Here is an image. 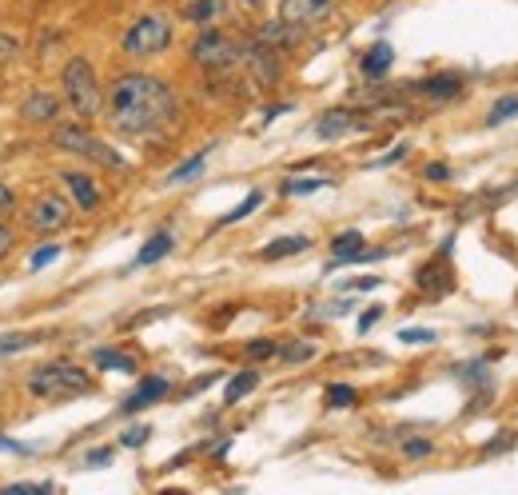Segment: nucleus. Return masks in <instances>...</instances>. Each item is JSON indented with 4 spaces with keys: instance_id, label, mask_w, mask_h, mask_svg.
<instances>
[{
    "instance_id": "1",
    "label": "nucleus",
    "mask_w": 518,
    "mask_h": 495,
    "mask_svg": "<svg viewBox=\"0 0 518 495\" xmlns=\"http://www.w3.org/2000/svg\"><path fill=\"white\" fill-rule=\"evenodd\" d=\"M104 116L120 136H156L180 116V100L152 72H120L104 92Z\"/></svg>"
},
{
    "instance_id": "2",
    "label": "nucleus",
    "mask_w": 518,
    "mask_h": 495,
    "mask_svg": "<svg viewBox=\"0 0 518 495\" xmlns=\"http://www.w3.org/2000/svg\"><path fill=\"white\" fill-rule=\"evenodd\" d=\"M24 388H28V396L40 400V404H60V400H72V396L92 392V372H84L80 364L56 360V364L32 368L28 380H24Z\"/></svg>"
},
{
    "instance_id": "3",
    "label": "nucleus",
    "mask_w": 518,
    "mask_h": 495,
    "mask_svg": "<svg viewBox=\"0 0 518 495\" xmlns=\"http://www.w3.org/2000/svg\"><path fill=\"white\" fill-rule=\"evenodd\" d=\"M60 88H64V100L72 108V116L80 124L104 116V88L96 80V68L88 56H72L64 68H60Z\"/></svg>"
},
{
    "instance_id": "4",
    "label": "nucleus",
    "mask_w": 518,
    "mask_h": 495,
    "mask_svg": "<svg viewBox=\"0 0 518 495\" xmlns=\"http://www.w3.org/2000/svg\"><path fill=\"white\" fill-rule=\"evenodd\" d=\"M172 36H176L172 16H164V12H144V16H136L132 28L124 32L120 48H124L132 60H156V56H164V52L172 48Z\"/></svg>"
},
{
    "instance_id": "5",
    "label": "nucleus",
    "mask_w": 518,
    "mask_h": 495,
    "mask_svg": "<svg viewBox=\"0 0 518 495\" xmlns=\"http://www.w3.org/2000/svg\"><path fill=\"white\" fill-rule=\"evenodd\" d=\"M52 144L60 148V152H68V156H80V160H92V164H100V168H116V172H128V160L116 152V148H108L100 136H92L80 120L76 124H60L56 132H52Z\"/></svg>"
},
{
    "instance_id": "6",
    "label": "nucleus",
    "mask_w": 518,
    "mask_h": 495,
    "mask_svg": "<svg viewBox=\"0 0 518 495\" xmlns=\"http://www.w3.org/2000/svg\"><path fill=\"white\" fill-rule=\"evenodd\" d=\"M240 56H244V44L236 36L220 32V28H204L196 36V44H192V60L200 68H208V72H224V68L240 64Z\"/></svg>"
},
{
    "instance_id": "7",
    "label": "nucleus",
    "mask_w": 518,
    "mask_h": 495,
    "mask_svg": "<svg viewBox=\"0 0 518 495\" xmlns=\"http://www.w3.org/2000/svg\"><path fill=\"white\" fill-rule=\"evenodd\" d=\"M24 224H28L36 236H52V232H60V228L72 224V204H68L64 196H56V192H40V196L28 204Z\"/></svg>"
},
{
    "instance_id": "8",
    "label": "nucleus",
    "mask_w": 518,
    "mask_h": 495,
    "mask_svg": "<svg viewBox=\"0 0 518 495\" xmlns=\"http://www.w3.org/2000/svg\"><path fill=\"white\" fill-rule=\"evenodd\" d=\"M244 64H248V72H252V84L259 88H267V84H275L279 80V72H283V60H279V52L275 48H267V44H244V56H240Z\"/></svg>"
},
{
    "instance_id": "9",
    "label": "nucleus",
    "mask_w": 518,
    "mask_h": 495,
    "mask_svg": "<svg viewBox=\"0 0 518 495\" xmlns=\"http://www.w3.org/2000/svg\"><path fill=\"white\" fill-rule=\"evenodd\" d=\"M379 256H387V252H367V240H363V232H339L335 240H331V264L339 268V264H363V260H379Z\"/></svg>"
},
{
    "instance_id": "10",
    "label": "nucleus",
    "mask_w": 518,
    "mask_h": 495,
    "mask_svg": "<svg viewBox=\"0 0 518 495\" xmlns=\"http://www.w3.org/2000/svg\"><path fill=\"white\" fill-rule=\"evenodd\" d=\"M331 8H335V0H283V4H279V20L299 24V28H311V24H319Z\"/></svg>"
},
{
    "instance_id": "11",
    "label": "nucleus",
    "mask_w": 518,
    "mask_h": 495,
    "mask_svg": "<svg viewBox=\"0 0 518 495\" xmlns=\"http://www.w3.org/2000/svg\"><path fill=\"white\" fill-rule=\"evenodd\" d=\"M307 36V28H299V24H287V20H267L263 28L256 32L259 44H267V48H275V52H287V48H295L299 40Z\"/></svg>"
},
{
    "instance_id": "12",
    "label": "nucleus",
    "mask_w": 518,
    "mask_h": 495,
    "mask_svg": "<svg viewBox=\"0 0 518 495\" xmlns=\"http://www.w3.org/2000/svg\"><path fill=\"white\" fill-rule=\"evenodd\" d=\"M168 392H172V384H168L164 376H148V380H140V388H136V392L124 400V408H120V412H124V416H136V412L152 408L156 400H164Z\"/></svg>"
},
{
    "instance_id": "13",
    "label": "nucleus",
    "mask_w": 518,
    "mask_h": 495,
    "mask_svg": "<svg viewBox=\"0 0 518 495\" xmlns=\"http://www.w3.org/2000/svg\"><path fill=\"white\" fill-rule=\"evenodd\" d=\"M355 128H363V120H359L355 112H347V108H331V112H323V116L315 120V136H319V140H339V136H347V132H355Z\"/></svg>"
},
{
    "instance_id": "14",
    "label": "nucleus",
    "mask_w": 518,
    "mask_h": 495,
    "mask_svg": "<svg viewBox=\"0 0 518 495\" xmlns=\"http://www.w3.org/2000/svg\"><path fill=\"white\" fill-rule=\"evenodd\" d=\"M60 180H64L68 196L80 204V212H96L100 208V188H96V180L88 172H64Z\"/></svg>"
},
{
    "instance_id": "15",
    "label": "nucleus",
    "mask_w": 518,
    "mask_h": 495,
    "mask_svg": "<svg viewBox=\"0 0 518 495\" xmlns=\"http://www.w3.org/2000/svg\"><path fill=\"white\" fill-rule=\"evenodd\" d=\"M224 12H228L224 0H188V4L180 8V16H184L188 24H196V28H216V24L224 20Z\"/></svg>"
},
{
    "instance_id": "16",
    "label": "nucleus",
    "mask_w": 518,
    "mask_h": 495,
    "mask_svg": "<svg viewBox=\"0 0 518 495\" xmlns=\"http://www.w3.org/2000/svg\"><path fill=\"white\" fill-rule=\"evenodd\" d=\"M415 92H423L427 100H451L463 92V76L459 72H439V76H427L415 84Z\"/></svg>"
},
{
    "instance_id": "17",
    "label": "nucleus",
    "mask_w": 518,
    "mask_h": 495,
    "mask_svg": "<svg viewBox=\"0 0 518 495\" xmlns=\"http://www.w3.org/2000/svg\"><path fill=\"white\" fill-rule=\"evenodd\" d=\"M56 112H60V100L48 96V92H32V96L20 104V120H28V124H52Z\"/></svg>"
},
{
    "instance_id": "18",
    "label": "nucleus",
    "mask_w": 518,
    "mask_h": 495,
    "mask_svg": "<svg viewBox=\"0 0 518 495\" xmlns=\"http://www.w3.org/2000/svg\"><path fill=\"white\" fill-rule=\"evenodd\" d=\"M391 64H395V48H391L387 40H379V44H371L367 56H363V76H367V80H379V76L391 72Z\"/></svg>"
},
{
    "instance_id": "19",
    "label": "nucleus",
    "mask_w": 518,
    "mask_h": 495,
    "mask_svg": "<svg viewBox=\"0 0 518 495\" xmlns=\"http://www.w3.org/2000/svg\"><path fill=\"white\" fill-rule=\"evenodd\" d=\"M172 248H176V236H172L168 228H160V232H156V236H152V240H148V244H144V248L136 252V260H132V268H148V264H156V260H164V256H168Z\"/></svg>"
},
{
    "instance_id": "20",
    "label": "nucleus",
    "mask_w": 518,
    "mask_h": 495,
    "mask_svg": "<svg viewBox=\"0 0 518 495\" xmlns=\"http://www.w3.org/2000/svg\"><path fill=\"white\" fill-rule=\"evenodd\" d=\"M307 248H311V236H283V240H271L259 252V260H287V256H299Z\"/></svg>"
},
{
    "instance_id": "21",
    "label": "nucleus",
    "mask_w": 518,
    "mask_h": 495,
    "mask_svg": "<svg viewBox=\"0 0 518 495\" xmlns=\"http://www.w3.org/2000/svg\"><path fill=\"white\" fill-rule=\"evenodd\" d=\"M256 388H259V372H252V368H248V372H236V376L228 380V388H224V404L232 408V404H240V400H244L248 392H256Z\"/></svg>"
},
{
    "instance_id": "22",
    "label": "nucleus",
    "mask_w": 518,
    "mask_h": 495,
    "mask_svg": "<svg viewBox=\"0 0 518 495\" xmlns=\"http://www.w3.org/2000/svg\"><path fill=\"white\" fill-rule=\"evenodd\" d=\"M40 340H44L40 332H4V336H0V360H8V356H20V352L36 348Z\"/></svg>"
},
{
    "instance_id": "23",
    "label": "nucleus",
    "mask_w": 518,
    "mask_h": 495,
    "mask_svg": "<svg viewBox=\"0 0 518 495\" xmlns=\"http://www.w3.org/2000/svg\"><path fill=\"white\" fill-rule=\"evenodd\" d=\"M92 364L96 368H104V372H136L140 364H136V356H128V352H116V348H100L96 356H92Z\"/></svg>"
},
{
    "instance_id": "24",
    "label": "nucleus",
    "mask_w": 518,
    "mask_h": 495,
    "mask_svg": "<svg viewBox=\"0 0 518 495\" xmlns=\"http://www.w3.org/2000/svg\"><path fill=\"white\" fill-rule=\"evenodd\" d=\"M204 164H208V148H200L192 160H184L180 168H172V172H168V184H188L192 176H200V172H204Z\"/></svg>"
},
{
    "instance_id": "25",
    "label": "nucleus",
    "mask_w": 518,
    "mask_h": 495,
    "mask_svg": "<svg viewBox=\"0 0 518 495\" xmlns=\"http://www.w3.org/2000/svg\"><path fill=\"white\" fill-rule=\"evenodd\" d=\"M327 184H331L327 176H295V180H283V196H307V192H319Z\"/></svg>"
},
{
    "instance_id": "26",
    "label": "nucleus",
    "mask_w": 518,
    "mask_h": 495,
    "mask_svg": "<svg viewBox=\"0 0 518 495\" xmlns=\"http://www.w3.org/2000/svg\"><path fill=\"white\" fill-rule=\"evenodd\" d=\"M518 116V92H511V96H503L491 112H487V128H499V124H507V120H515Z\"/></svg>"
},
{
    "instance_id": "27",
    "label": "nucleus",
    "mask_w": 518,
    "mask_h": 495,
    "mask_svg": "<svg viewBox=\"0 0 518 495\" xmlns=\"http://www.w3.org/2000/svg\"><path fill=\"white\" fill-rule=\"evenodd\" d=\"M259 204H263V192H248V196H244V204H236L228 216H220V224H216V228H228V224H236V220H248Z\"/></svg>"
},
{
    "instance_id": "28",
    "label": "nucleus",
    "mask_w": 518,
    "mask_h": 495,
    "mask_svg": "<svg viewBox=\"0 0 518 495\" xmlns=\"http://www.w3.org/2000/svg\"><path fill=\"white\" fill-rule=\"evenodd\" d=\"M323 400H327V408H355V400H359V392H355L351 384H331Z\"/></svg>"
},
{
    "instance_id": "29",
    "label": "nucleus",
    "mask_w": 518,
    "mask_h": 495,
    "mask_svg": "<svg viewBox=\"0 0 518 495\" xmlns=\"http://www.w3.org/2000/svg\"><path fill=\"white\" fill-rule=\"evenodd\" d=\"M279 356H283V364H303V360L315 356V344H311V340H295V344L279 348Z\"/></svg>"
},
{
    "instance_id": "30",
    "label": "nucleus",
    "mask_w": 518,
    "mask_h": 495,
    "mask_svg": "<svg viewBox=\"0 0 518 495\" xmlns=\"http://www.w3.org/2000/svg\"><path fill=\"white\" fill-rule=\"evenodd\" d=\"M56 256H60V244H40V248L32 252V260H28V268H32V272H40V268H44V264H52Z\"/></svg>"
},
{
    "instance_id": "31",
    "label": "nucleus",
    "mask_w": 518,
    "mask_h": 495,
    "mask_svg": "<svg viewBox=\"0 0 518 495\" xmlns=\"http://www.w3.org/2000/svg\"><path fill=\"white\" fill-rule=\"evenodd\" d=\"M148 436H152V428H148V424H136V428H128V432L120 436V444H124V448H144Z\"/></svg>"
},
{
    "instance_id": "32",
    "label": "nucleus",
    "mask_w": 518,
    "mask_h": 495,
    "mask_svg": "<svg viewBox=\"0 0 518 495\" xmlns=\"http://www.w3.org/2000/svg\"><path fill=\"white\" fill-rule=\"evenodd\" d=\"M20 36H12V32H0V64H8V60H16L20 56Z\"/></svg>"
},
{
    "instance_id": "33",
    "label": "nucleus",
    "mask_w": 518,
    "mask_h": 495,
    "mask_svg": "<svg viewBox=\"0 0 518 495\" xmlns=\"http://www.w3.org/2000/svg\"><path fill=\"white\" fill-rule=\"evenodd\" d=\"M399 340H403V344H435L439 336H435L431 328H403V332H399Z\"/></svg>"
},
{
    "instance_id": "34",
    "label": "nucleus",
    "mask_w": 518,
    "mask_h": 495,
    "mask_svg": "<svg viewBox=\"0 0 518 495\" xmlns=\"http://www.w3.org/2000/svg\"><path fill=\"white\" fill-rule=\"evenodd\" d=\"M56 492V484H8L4 495H48Z\"/></svg>"
},
{
    "instance_id": "35",
    "label": "nucleus",
    "mask_w": 518,
    "mask_h": 495,
    "mask_svg": "<svg viewBox=\"0 0 518 495\" xmlns=\"http://www.w3.org/2000/svg\"><path fill=\"white\" fill-rule=\"evenodd\" d=\"M431 452H435L431 440H407V444H403V456H407V460H423V456H431Z\"/></svg>"
},
{
    "instance_id": "36",
    "label": "nucleus",
    "mask_w": 518,
    "mask_h": 495,
    "mask_svg": "<svg viewBox=\"0 0 518 495\" xmlns=\"http://www.w3.org/2000/svg\"><path fill=\"white\" fill-rule=\"evenodd\" d=\"M248 356L252 360H271V356H279V344L275 340H256V344H248Z\"/></svg>"
},
{
    "instance_id": "37",
    "label": "nucleus",
    "mask_w": 518,
    "mask_h": 495,
    "mask_svg": "<svg viewBox=\"0 0 518 495\" xmlns=\"http://www.w3.org/2000/svg\"><path fill=\"white\" fill-rule=\"evenodd\" d=\"M423 176H427V180H431V184H443V180H451V168H447V164H439V160H435V164H427V168H423Z\"/></svg>"
},
{
    "instance_id": "38",
    "label": "nucleus",
    "mask_w": 518,
    "mask_h": 495,
    "mask_svg": "<svg viewBox=\"0 0 518 495\" xmlns=\"http://www.w3.org/2000/svg\"><path fill=\"white\" fill-rule=\"evenodd\" d=\"M379 320H383V304H379V308H367V312H363V316H359V332H363V336H367V332H371V328H375V324H379Z\"/></svg>"
},
{
    "instance_id": "39",
    "label": "nucleus",
    "mask_w": 518,
    "mask_h": 495,
    "mask_svg": "<svg viewBox=\"0 0 518 495\" xmlns=\"http://www.w3.org/2000/svg\"><path fill=\"white\" fill-rule=\"evenodd\" d=\"M84 464H88V468H104V464H112V448H92V452L84 456Z\"/></svg>"
},
{
    "instance_id": "40",
    "label": "nucleus",
    "mask_w": 518,
    "mask_h": 495,
    "mask_svg": "<svg viewBox=\"0 0 518 495\" xmlns=\"http://www.w3.org/2000/svg\"><path fill=\"white\" fill-rule=\"evenodd\" d=\"M12 248H16V236H12V228L0 220V260H8V256H12Z\"/></svg>"
},
{
    "instance_id": "41",
    "label": "nucleus",
    "mask_w": 518,
    "mask_h": 495,
    "mask_svg": "<svg viewBox=\"0 0 518 495\" xmlns=\"http://www.w3.org/2000/svg\"><path fill=\"white\" fill-rule=\"evenodd\" d=\"M515 444H518V436H515V432H503V440H495V444H487L483 452H487V456H495V452H503V448H515Z\"/></svg>"
},
{
    "instance_id": "42",
    "label": "nucleus",
    "mask_w": 518,
    "mask_h": 495,
    "mask_svg": "<svg viewBox=\"0 0 518 495\" xmlns=\"http://www.w3.org/2000/svg\"><path fill=\"white\" fill-rule=\"evenodd\" d=\"M12 208H16V192L0 180V212H12Z\"/></svg>"
},
{
    "instance_id": "43",
    "label": "nucleus",
    "mask_w": 518,
    "mask_h": 495,
    "mask_svg": "<svg viewBox=\"0 0 518 495\" xmlns=\"http://www.w3.org/2000/svg\"><path fill=\"white\" fill-rule=\"evenodd\" d=\"M0 452H16V456H28L32 448H28V444H16V440H4V436H0Z\"/></svg>"
},
{
    "instance_id": "44",
    "label": "nucleus",
    "mask_w": 518,
    "mask_h": 495,
    "mask_svg": "<svg viewBox=\"0 0 518 495\" xmlns=\"http://www.w3.org/2000/svg\"><path fill=\"white\" fill-rule=\"evenodd\" d=\"M403 156H407V144H399L395 152H387V156L379 160V168H387V164H395V160H403Z\"/></svg>"
},
{
    "instance_id": "45",
    "label": "nucleus",
    "mask_w": 518,
    "mask_h": 495,
    "mask_svg": "<svg viewBox=\"0 0 518 495\" xmlns=\"http://www.w3.org/2000/svg\"><path fill=\"white\" fill-rule=\"evenodd\" d=\"M244 4H252V8H259V4H267V0H244Z\"/></svg>"
}]
</instances>
